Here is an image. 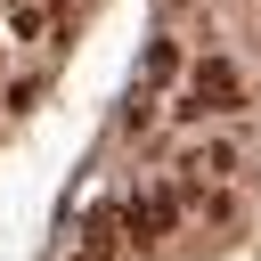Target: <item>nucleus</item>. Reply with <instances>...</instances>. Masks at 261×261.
I'll return each mask as SVG.
<instances>
[{
    "instance_id": "f03ea898",
    "label": "nucleus",
    "mask_w": 261,
    "mask_h": 261,
    "mask_svg": "<svg viewBox=\"0 0 261 261\" xmlns=\"http://www.w3.org/2000/svg\"><path fill=\"white\" fill-rule=\"evenodd\" d=\"M188 212V196L179 188H147V196H130L122 204V220H130V245H155V237H171V220Z\"/></svg>"
},
{
    "instance_id": "7ed1b4c3",
    "label": "nucleus",
    "mask_w": 261,
    "mask_h": 261,
    "mask_svg": "<svg viewBox=\"0 0 261 261\" xmlns=\"http://www.w3.org/2000/svg\"><path fill=\"white\" fill-rule=\"evenodd\" d=\"M49 24H65V16H57V8H41V0H24V8L8 16V41H41Z\"/></svg>"
},
{
    "instance_id": "39448f33",
    "label": "nucleus",
    "mask_w": 261,
    "mask_h": 261,
    "mask_svg": "<svg viewBox=\"0 0 261 261\" xmlns=\"http://www.w3.org/2000/svg\"><path fill=\"white\" fill-rule=\"evenodd\" d=\"M179 65H188V57H179V41H155V49H147V82H171Z\"/></svg>"
},
{
    "instance_id": "20e7f679",
    "label": "nucleus",
    "mask_w": 261,
    "mask_h": 261,
    "mask_svg": "<svg viewBox=\"0 0 261 261\" xmlns=\"http://www.w3.org/2000/svg\"><path fill=\"white\" fill-rule=\"evenodd\" d=\"M188 171H212V179H228V171H237V147H228V139H212V147H196V163H188Z\"/></svg>"
},
{
    "instance_id": "f257e3e1",
    "label": "nucleus",
    "mask_w": 261,
    "mask_h": 261,
    "mask_svg": "<svg viewBox=\"0 0 261 261\" xmlns=\"http://www.w3.org/2000/svg\"><path fill=\"white\" fill-rule=\"evenodd\" d=\"M237 98H245V73L212 49V57H196V65H188V90H179V106H171V114H179V122H204V114H228Z\"/></svg>"
}]
</instances>
